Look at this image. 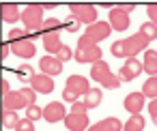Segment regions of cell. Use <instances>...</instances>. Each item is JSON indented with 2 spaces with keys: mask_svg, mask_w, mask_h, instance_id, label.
Here are the masks:
<instances>
[{
  "mask_svg": "<svg viewBox=\"0 0 157 131\" xmlns=\"http://www.w3.org/2000/svg\"><path fill=\"white\" fill-rule=\"evenodd\" d=\"M148 39L144 37V35H140V32H136V35H131V37H127V39H118V41H114L112 43V47H110V52H112V56L114 58H136L140 52H146L148 50Z\"/></svg>",
  "mask_w": 157,
  "mask_h": 131,
  "instance_id": "cell-1",
  "label": "cell"
},
{
  "mask_svg": "<svg viewBox=\"0 0 157 131\" xmlns=\"http://www.w3.org/2000/svg\"><path fill=\"white\" fill-rule=\"evenodd\" d=\"M35 103H37V92L30 86H22L20 90H11L9 95L2 97V110L20 112V110H26Z\"/></svg>",
  "mask_w": 157,
  "mask_h": 131,
  "instance_id": "cell-2",
  "label": "cell"
},
{
  "mask_svg": "<svg viewBox=\"0 0 157 131\" xmlns=\"http://www.w3.org/2000/svg\"><path fill=\"white\" fill-rule=\"evenodd\" d=\"M101 47L99 45H95L88 37H80L78 39V47H75V54H73V58H75V62H80V65H95V62H99V60H103L101 58Z\"/></svg>",
  "mask_w": 157,
  "mask_h": 131,
  "instance_id": "cell-3",
  "label": "cell"
},
{
  "mask_svg": "<svg viewBox=\"0 0 157 131\" xmlns=\"http://www.w3.org/2000/svg\"><path fill=\"white\" fill-rule=\"evenodd\" d=\"M90 80H95L97 84H101L103 88H110V90H116L123 84V80L112 73V69L105 60H99L90 67Z\"/></svg>",
  "mask_w": 157,
  "mask_h": 131,
  "instance_id": "cell-4",
  "label": "cell"
},
{
  "mask_svg": "<svg viewBox=\"0 0 157 131\" xmlns=\"http://www.w3.org/2000/svg\"><path fill=\"white\" fill-rule=\"evenodd\" d=\"M65 127L69 131H88L90 118H88V107L84 105V101H78L71 105V112L65 118Z\"/></svg>",
  "mask_w": 157,
  "mask_h": 131,
  "instance_id": "cell-5",
  "label": "cell"
},
{
  "mask_svg": "<svg viewBox=\"0 0 157 131\" xmlns=\"http://www.w3.org/2000/svg\"><path fill=\"white\" fill-rule=\"evenodd\" d=\"M43 11H45L43 5H37V2H30L22 9V24L28 32H41L43 22H45Z\"/></svg>",
  "mask_w": 157,
  "mask_h": 131,
  "instance_id": "cell-6",
  "label": "cell"
},
{
  "mask_svg": "<svg viewBox=\"0 0 157 131\" xmlns=\"http://www.w3.org/2000/svg\"><path fill=\"white\" fill-rule=\"evenodd\" d=\"M69 15H71L75 22L86 24V26L99 22V20H97V7L90 5V2H73V5H69Z\"/></svg>",
  "mask_w": 157,
  "mask_h": 131,
  "instance_id": "cell-7",
  "label": "cell"
},
{
  "mask_svg": "<svg viewBox=\"0 0 157 131\" xmlns=\"http://www.w3.org/2000/svg\"><path fill=\"white\" fill-rule=\"evenodd\" d=\"M108 24L112 26V30L125 32V30L129 28V24H131V13H127V11H123L118 5H114V9L108 11Z\"/></svg>",
  "mask_w": 157,
  "mask_h": 131,
  "instance_id": "cell-8",
  "label": "cell"
},
{
  "mask_svg": "<svg viewBox=\"0 0 157 131\" xmlns=\"http://www.w3.org/2000/svg\"><path fill=\"white\" fill-rule=\"evenodd\" d=\"M110 35H112V26H110L108 22H103V20H99V22L86 26V30H84V37H88L95 45H99V41L108 39Z\"/></svg>",
  "mask_w": 157,
  "mask_h": 131,
  "instance_id": "cell-9",
  "label": "cell"
},
{
  "mask_svg": "<svg viewBox=\"0 0 157 131\" xmlns=\"http://www.w3.org/2000/svg\"><path fill=\"white\" fill-rule=\"evenodd\" d=\"M9 45H11V52H13L15 56L24 58V60H30V58L37 54V45H35V41H33L30 37L20 39V41H11Z\"/></svg>",
  "mask_w": 157,
  "mask_h": 131,
  "instance_id": "cell-10",
  "label": "cell"
},
{
  "mask_svg": "<svg viewBox=\"0 0 157 131\" xmlns=\"http://www.w3.org/2000/svg\"><path fill=\"white\" fill-rule=\"evenodd\" d=\"M67 107H65V103L63 101H50L45 107H43V118H45V122H65V118H67Z\"/></svg>",
  "mask_w": 157,
  "mask_h": 131,
  "instance_id": "cell-11",
  "label": "cell"
},
{
  "mask_svg": "<svg viewBox=\"0 0 157 131\" xmlns=\"http://www.w3.org/2000/svg\"><path fill=\"white\" fill-rule=\"evenodd\" d=\"M142 71H144L142 60H138V58H127V60L123 62L121 71H118V77H121L123 82H131V80H136Z\"/></svg>",
  "mask_w": 157,
  "mask_h": 131,
  "instance_id": "cell-12",
  "label": "cell"
},
{
  "mask_svg": "<svg viewBox=\"0 0 157 131\" xmlns=\"http://www.w3.org/2000/svg\"><path fill=\"white\" fill-rule=\"evenodd\" d=\"M144 105H146V97L142 95V90H138V92H129V95L125 97V101H123V107L129 112V116L140 114V112L144 110Z\"/></svg>",
  "mask_w": 157,
  "mask_h": 131,
  "instance_id": "cell-13",
  "label": "cell"
},
{
  "mask_svg": "<svg viewBox=\"0 0 157 131\" xmlns=\"http://www.w3.org/2000/svg\"><path fill=\"white\" fill-rule=\"evenodd\" d=\"M28 86H30L37 95H50V92L54 90V80H52L50 75H45V73H37V75L28 82Z\"/></svg>",
  "mask_w": 157,
  "mask_h": 131,
  "instance_id": "cell-14",
  "label": "cell"
},
{
  "mask_svg": "<svg viewBox=\"0 0 157 131\" xmlns=\"http://www.w3.org/2000/svg\"><path fill=\"white\" fill-rule=\"evenodd\" d=\"M63 65L65 62H60L56 56H43L41 60H39V69H41V73H45V75H50V77H56V75H60L63 73Z\"/></svg>",
  "mask_w": 157,
  "mask_h": 131,
  "instance_id": "cell-15",
  "label": "cell"
},
{
  "mask_svg": "<svg viewBox=\"0 0 157 131\" xmlns=\"http://www.w3.org/2000/svg\"><path fill=\"white\" fill-rule=\"evenodd\" d=\"M0 13H2V22H7V24L22 22V9L15 2H2L0 5Z\"/></svg>",
  "mask_w": 157,
  "mask_h": 131,
  "instance_id": "cell-16",
  "label": "cell"
},
{
  "mask_svg": "<svg viewBox=\"0 0 157 131\" xmlns=\"http://www.w3.org/2000/svg\"><path fill=\"white\" fill-rule=\"evenodd\" d=\"M67 88H71V90L78 92L80 97H86V92H88L93 86L88 84V80H86L84 75H78V73H75V75H69V77H67Z\"/></svg>",
  "mask_w": 157,
  "mask_h": 131,
  "instance_id": "cell-17",
  "label": "cell"
},
{
  "mask_svg": "<svg viewBox=\"0 0 157 131\" xmlns=\"http://www.w3.org/2000/svg\"><path fill=\"white\" fill-rule=\"evenodd\" d=\"M123 125H125V122H121V118L108 116V118H103V120L90 125L88 131H123Z\"/></svg>",
  "mask_w": 157,
  "mask_h": 131,
  "instance_id": "cell-18",
  "label": "cell"
},
{
  "mask_svg": "<svg viewBox=\"0 0 157 131\" xmlns=\"http://www.w3.org/2000/svg\"><path fill=\"white\" fill-rule=\"evenodd\" d=\"M63 41H60V32H48L43 35V47L45 52H50V56H56L60 50H63Z\"/></svg>",
  "mask_w": 157,
  "mask_h": 131,
  "instance_id": "cell-19",
  "label": "cell"
},
{
  "mask_svg": "<svg viewBox=\"0 0 157 131\" xmlns=\"http://www.w3.org/2000/svg\"><path fill=\"white\" fill-rule=\"evenodd\" d=\"M142 67H144V71L148 73V77H155V75H157V52H155V50L148 47V50L144 52Z\"/></svg>",
  "mask_w": 157,
  "mask_h": 131,
  "instance_id": "cell-20",
  "label": "cell"
},
{
  "mask_svg": "<svg viewBox=\"0 0 157 131\" xmlns=\"http://www.w3.org/2000/svg\"><path fill=\"white\" fill-rule=\"evenodd\" d=\"M144 125H146V118L142 114H136V116H129V120H125L123 131H144Z\"/></svg>",
  "mask_w": 157,
  "mask_h": 131,
  "instance_id": "cell-21",
  "label": "cell"
},
{
  "mask_svg": "<svg viewBox=\"0 0 157 131\" xmlns=\"http://www.w3.org/2000/svg\"><path fill=\"white\" fill-rule=\"evenodd\" d=\"M101 99H103L101 88H90V90L86 92V97H84V105H86L88 110H93V107H97V105L101 103Z\"/></svg>",
  "mask_w": 157,
  "mask_h": 131,
  "instance_id": "cell-22",
  "label": "cell"
},
{
  "mask_svg": "<svg viewBox=\"0 0 157 131\" xmlns=\"http://www.w3.org/2000/svg\"><path fill=\"white\" fill-rule=\"evenodd\" d=\"M20 116H17V112H13V110H2V127L5 129H17V125H20Z\"/></svg>",
  "mask_w": 157,
  "mask_h": 131,
  "instance_id": "cell-23",
  "label": "cell"
},
{
  "mask_svg": "<svg viewBox=\"0 0 157 131\" xmlns=\"http://www.w3.org/2000/svg\"><path fill=\"white\" fill-rule=\"evenodd\" d=\"M60 28H65V24H63L58 17H48V20L43 22L41 35H48V32H60Z\"/></svg>",
  "mask_w": 157,
  "mask_h": 131,
  "instance_id": "cell-24",
  "label": "cell"
},
{
  "mask_svg": "<svg viewBox=\"0 0 157 131\" xmlns=\"http://www.w3.org/2000/svg\"><path fill=\"white\" fill-rule=\"evenodd\" d=\"M142 95L148 97L151 101L157 99V75H155V77H148V80L142 84Z\"/></svg>",
  "mask_w": 157,
  "mask_h": 131,
  "instance_id": "cell-25",
  "label": "cell"
},
{
  "mask_svg": "<svg viewBox=\"0 0 157 131\" xmlns=\"http://www.w3.org/2000/svg\"><path fill=\"white\" fill-rule=\"evenodd\" d=\"M15 75H17L22 82H30L37 73H35V69H33L30 65H26V62H24V65H20V67L15 69Z\"/></svg>",
  "mask_w": 157,
  "mask_h": 131,
  "instance_id": "cell-26",
  "label": "cell"
},
{
  "mask_svg": "<svg viewBox=\"0 0 157 131\" xmlns=\"http://www.w3.org/2000/svg\"><path fill=\"white\" fill-rule=\"evenodd\" d=\"M140 35H144L148 41H157V26L155 24H151V22H144L142 26H140V30H138Z\"/></svg>",
  "mask_w": 157,
  "mask_h": 131,
  "instance_id": "cell-27",
  "label": "cell"
},
{
  "mask_svg": "<svg viewBox=\"0 0 157 131\" xmlns=\"http://www.w3.org/2000/svg\"><path fill=\"white\" fill-rule=\"evenodd\" d=\"M26 118L28 120H39V118H43V107H39L37 103L35 105H30V107H26Z\"/></svg>",
  "mask_w": 157,
  "mask_h": 131,
  "instance_id": "cell-28",
  "label": "cell"
},
{
  "mask_svg": "<svg viewBox=\"0 0 157 131\" xmlns=\"http://www.w3.org/2000/svg\"><path fill=\"white\" fill-rule=\"evenodd\" d=\"M26 37H30V32H28L26 28H11V30H9V43H11V41L26 39Z\"/></svg>",
  "mask_w": 157,
  "mask_h": 131,
  "instance_id": "cell-29",
  "label": "cell"
},
{
  "mask_svg": "<svg viewBox=\"0 0 157 131\" xmlns=\"http://www.w3.org/2000/svg\"><path fill=\"white\" fill-rule=\"evenodd\" d=\"M63 101L73 105V103H78V101H80V95H78V92H73L71 88H67V86H65V88H63Z\"/></svg>",
  "mask_w": 157,
  "mask_h": 131,
  "instance_id": "cell-30",
  "label": "cell"
},
{
  "mask_svg": "<svg viewBox=\"0 0 157 131\" xmlns=\"http://www.w3.org/2000/svg\"><path fill=\"white\" fill-rule=\"evenodd\" d=\"M73 54H75V52H71V47H69V45H63V50L56 54V58H58L60 62H67V60H71V58H73Z\"/></svg>",
  "mask_w": 157,
  "mask_h": 131,
  "instance_id": "cell-31",
  "label": "cell"
},
{
  "mask_svg": "<svg viewBox=\"0 0 157 131\" xmlns=\"http://www.w3.org/2000/svg\"><path fill=\"white\" fill-rule=\"evenodd\" d=\"M146 15H148V22L157 26V2H151V5H146Z\"/></svg>",
  "mask_w": 157,
  "mask_h": 131,
  "instance_id": "cell-32",
  "label": "cell"
},
{
  "mask_svg": "<svg viewBox=\"0 0 157 131\" xmlns=\"http://www.w3.org/2000/svg\"><path fill=\"white\" fill-rule=\"evenodd\" d=\"M15 131H35V122H33V120H28V118H22Z\"/></svg>",
  "mask_w": 157,
  "mask_h": 131,
  "instance_id": "cell-33",
  "label": "cell"
},
{
  "mask_svg": "<svg viewBox=\"0 0 157 131\" xmlns=\"http://www.w3.org/2000/svg\"><path fill=\"white\" fill-rule=\"evenodd\" d=\"M65 30H69V32H78V30H80V22H75V20L69 15V20L65 22Z\"/></svg>",
  "mask_w": 157,
  "mask_h": 131,
  "instance_id": "cell-34",
  "label": "cell"
},
{
  "mask_svg": "<svg viewBox=\"0 0 157 131\" xmlns=\"http://www.w3.org/2000/svg\"><path fill=\"white\" fill-rule=\"evenodd\" d=\"M148 114H151V118L157 116V99H153V101L148 103Z\"/></svg>",
  "mask_w": 157,
  "mask_h": 131,
  "instance_id": "cell-35",
  "label": "cell"
},
{
  "mask_svg": "<svg viewBox=\"0 0 157 131\" xmlns=\"http://www.w3.org/2000/svg\"><path fill=\"white\" fill-rule=\"evenodd\" d=\"M0 88H2V97L9 95V92H11V88H9V80H5V77L0 80Z\"/></svg>",
  "mask_w": 157,
  "mask_h": 131,
  "instance_id": "cell-36",
  "label": "cell"
},
{
  "mask_svg": "<svg viewBox=\"0 0 157 131\" xmlns=\"http://www.w3.org/2000/svg\"><path fill=\"white\" fill-rule=\"evenodd\" d=\"M9 52H11V45H9V43H5V45H2V50H0V58L5 60V58L9 56Z\"/></svg>",
  "mask_w": 157,
  "mask_h": 131,
  "instance_id": "cell-37",
  "label": "cell"
},
{
  "mask_svg": "<svg viewBox=\"0 0 157 131\" xmlns=\"http://www.w3.org/2000/svg\"><path fill=\"white\" fill-rule=\"evenodd\" d=\"M118 7H121L123 11H127V13H131V11L136 9V5H133V2H131V5H129V2H125V5H118Z\"/></svg>",
  "mask_w": 157,
  "mask_h": 131,
  "instance_id": "cell-38",
  "label": "cell"
},
{
  "mask_svg": "<svg viewBox=\"0 0 157 131\" xmlns=\"http://www.w3.org/2000/svg\"><path fill=\"white\" fill-rule=\"evenodd\" d=\"M153 122H155V127H157V116H155V118H153Z\"/></svg>",
  "mask_w": 157,
  "mask_h": 131,
  "instance_id": "cell-39",
  "label": "cell"
}]
</instances>
